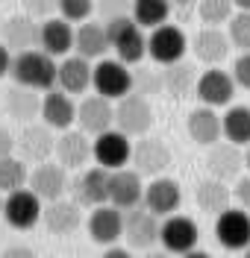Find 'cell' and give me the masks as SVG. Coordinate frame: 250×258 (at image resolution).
Returning a JSON list of instances; mask_svg holds the SVG:
<instances>
[{
  "mask_svg": "<svg viewBox=\"0 0 250 258\" xmlns=\"http://www.w3.org/2000/svg\"><path fill=\"white\" fill-rule=\"evenodd\" d=\"M18 85H27L35 91H50L53 82H59V64L44 50H24L12 59V71Z\"/></svg>",
  "mask_w": 250,
  "mask_h": 258,
  "instance_id": "6da1fadb",
  "label": "cell"
},
{
  "mask_svg": "<svg viewBox=\"0 0 250 258\" xmlns=\"http://www.w3.org/2000/svg\"><path fill=\"white\" fill-rule=\"evenodd\" d=\"M144 27L135 24V18H112L106 21V32H109V44L118 53V59L124 64H138L147 53V38H144Z\"/></svg>",
  "mask_w": 250,
  "mask_h": 258,
  "instance_id": "7a4b0ae2",
  "label": "cell"
},
{
  "mask_svg": "<svg viewBox=\"0 0 250 258\" xmlns=\"http://www.w3.org/2000/svg\"><path fill=\"white\" fill-rule=\"evenodd\" d=\"M44 214V206H41V197L33 191V188H18V191L6 194L3 200V217L12 229H33Z\"/></svg>",
  "mask_w": 250,
  "mask_h": 258,
  "instance_id": "3957f363",
  "label": "cell"
},
{
  "mask_svg": "<svg viewBox=\"0 0 250 258\" xmlns=\"http://www.w3.org/2000/svg\"><path fill=\"white\" fill-rule=\"evenodd\" d=\"M185 50H188V38H185V32L180 27H174V24H162V27H156V30L150 32L147 38V53L150 59L156 64H174L185 59Z\"/></svg>",
  "mask_w": 250,
  "mask_h": 258,
  "instance_id": "277c9868",
  "label": "cell"
},
{
  "mask_svg": "<svg viewBox=\"0 0 250 258\" xmlns=\"http://www.w3.org/2000/svg\"><path fill=\"white\" fill-rule=\"evenodd\" d=\"M150 123H153V112H150V103L144 94H135L130 91L127 97H121L115 106V126L124 135H147Z\"/></svg>",
  "mask_w": 250,
  "mask_h": 258,
  "instance_id": "5b68a950",
  "label": "cell"
},
{
  "mask_svg": "<svg viewBox=\"0 0 250 258\" xmlns=\"http://www.w3.org/2000/svg\"><path fill=\"white\" fill-rule=\"evenodd\" d=\"M91 88L109 100H121L133 91V74L121 59H100V64L94 68Z\"/></svg>",
  "mask_w": 250,
  "mask_h": 258,
  "instance_id": "8992f818",
  "label": "cell"
},
{
  "mask_svg": "<svg viewBox=\"0 0 250 258\" xmlns=\"http://www.w3.org/2000/svg\"><path fill=\"white\" fill-rule=\"evenodd\" d=\"M159 229H162V223L144 206H135V209L124 211V238H127V243L133 249H150L159 241Z\"/></svg>",
  "mask_w": 250,
  "mask_h": 258,
  "instance_id": "52a82bcc",
  "label": "cell"
},
{
  "mask_svg": "<svg viewBox=\"0 0 250 258\" xmlns=\"http://www.w3.org/2000/svg\"><path fill=\"white\" fill-rule=\"evenodd\" d=\"M218 243L230 252H241L250 246V214L241 209H227L215 220Z\"/></svg>",
  "mask_w": 250,
  "mask_h": 258,
  "instance_id": "ba28073f",
  "label": "cell"
},
{
  "mask_svg": "<svg viewBox=\"0 0 250 258\" xmlns=\"http://www.w3.org/2000/svg\"><path fill=\"white\" fill-rule=\"evenodd\" d=\"M197 223L185 214H168L162 220V229H159V241L168 252L174 255H185L197 246Z\"/></svg>",
  "mask_w": 250,
  "mask_h": 258,
  "instance_id": "9c48e42d",
  "label": "cell"
},
{
  "mask_svg": "<svg viewBox=\"0 0 250 258\" xmlns=\"http://www.w3.org/2000/svg\"><path fill=\"white\" fill-rule=\"evenodd\" d=\"M109 203L121 211L141 206V203H144L141 173H138V170H127V167L109 170Z\"/></svg>",
  "mask_w": 250,
  "mask_h": 258,
  "instance_id": "30bf717a",
  "label": "cell"
},
{
  "mask_svg": "<svg viewBox=\"0 0 250 258\" xmlns=\"http://www.w3.org/2000/svg\"><path fill=\"white\" fill-rule=\"evenodd\" d=\"M94 161L106 170H118L127 161H133V147L130 135H124L121 129H106L94 138Z\"/></svg>",
  "mask_w": 250,
  "mask_h": 258,
  "instance_id": "8fae6325",
  "label": "cell"
},
{
  "mask_svg": "<svg viewBox=\"0 0 250 258\" xmlns=\"http://www.w3.org/2000/svg\"><path fill=\"white\" fill-rule=\"evenodd\" d=\"M194 97H197L203 106H227L230 100L235 97V80L233 74H227V71H203L197 77V85H194Z\"/></svg>",
  "mask_w": 250,
  "mask_h": 258,
  "instance_id": "7c38bea8",
  "label": "cell"
},
{
  "mask_svg": "<svg viewBox=\"0 0 250 258\" xmlns=\"http://www.w3.org/2000/svg\"><path fill=\"white\" fill-rule=\"evenodd\" d=\"M77 123L88 135H100V132L112 129V123H115V106H112V100L103 94L85 97L83 103L77 106Z\"/></svg>",
  "mask_w": 250,
  "mask_h": 258,
  "instance_id": "4fadbf2b",
  "label": "cell"
},
{
  "mask_svg": "<svg viewBox=\"0 0 250 258\" xmlns=\"http://www.w3.org/2000/svg\"><path fill=\"white\" fill-rule=\"evenodd\" d=\"M74 203L85 209H97L109 203V170L106 167H91L74 182Z\"/></svg>",
  "mask_w": 250,
  "mask_h": 258,
  "instance_id": "5bb4252c",
  "label": "cell"
},
{
  "mask_svg": "<svg viewBox=\"0 0 250 258\" xmlns=\"http://www.w3.org/2000/svg\"><path fill=\"white\" fill-rule=\"evenodd\" d=\"M133 164L141 176H162L171 167V150L162 138H144L133 147Z\"/></svg>",
  "mask_w": 250,
  "mask_h": 258,
  "instance_id": "9a60e30c",
  "label": "cell"
},
{
  "mask_svg": "<svg viewBox=\"0 0 250 258\" xmlns=\"http://www.w3.org/2000/svg\"><path fill=\"white\" fill-rule=\"evenodd\" d=\"M53 150H56V138H53V126H47V123H30L18 138L21 159L33 161V164L47 161L53 156Z\"/></svg>",
  "mask_w": 250,
  "mask_h": 258,
  "instance_id": "2e32d148",
  "label": "cell"
},
{
  "mask_svg": "<svg viewBox=\"0 0 250 258\" xmlns=\"http://www.w3.org/2000/svg\"><path fill=\"white\" fill-rule=\"evenodd\" d=\"M3 44L15 53H24V50H33L41 44V27L35 24L33 15H12L3 21Z\"/></svg>",
  "mask_w": 250,
  "mask_h": 258,
  "instance_id": "e0dca14e",
  "label": "cell"
},
{
  "mask_svg": "<svg viewBox=\"0 0 250 258\" xmlns=\"http://www.w3.org/2000/svg\"><path fill=\"white\" fill-rule=\"evenodd\" d=\"M180 203H183V188H180V182L156 176L147 188H144V203H141V206L150 209L156 217H168V214H174V211L180 209Z\"/></svg>",
  "mask_w": 250,
  "mask_h": 258,
  "instance_id": "ac0fdd59",
  "label": "cell"
},
{
  "mask_svg": "<svg viewBox=\"0 0 250 258\" xmlns=\"http://www.w3.org/2000/svg\"><path fill=\"white\" fill-rule=\"evenodd\" d=\"M88 235H91L94 243L112 246V243L124 235V211L115 209L112 203L97 206V209L91 211V217H88Z\"/></svg>",
  "mask_w": 250,
  "mask_h": 258,
  "instance_id": "d6986e66",
  "label": "cell"
},
{
  "mask_svg": "<svg viewBox=\"0 0 250 258\" xmlns=\"http://www.w3.org/2000/svg\"><path fill=\"white\" fill-rule=\"evenodd\" d=\"M30 188H33L41 200H62V194L68 191V176L65 164H53V161H41L35 164V170L30 173Z\"/></svg>",
  "mask_w": 250,
  "mask_h": 258,
  "instance_id": "ffe728a7",
  "label": "cell"
},
{
  "mask_svg": "<svg viewBox=\"0 0 250 258\" xmlns=\"http://www.w3.org/2000/svg\"><path fill=\"white\" fill-rule=\"evenodd\" d=\"M206 167H209V173H212L215 179L227 182V179H235L238 173H241V167H244V156H241L238 144H233V141H218V144L209 147Z\"/></svg>",
  "mask_w": 250,
  "mask_h": 258,
  "instance_id": "44dd1931",
  "label": "cell"
},
{
  "mask_svg": "<svg viewBox=\"0 0 250 258\" xmlns=\"http://www.w3.org/2000/svg\"><path fill=\"white\" fill-rule=\"evenodd\" d=\"M185 129H188V135H191L194 144L212 147L224 135V120L218 117V112L212 106H200V109H194L185 117Z\"/></svg>",
  "mask_w": 250,
  "mask_h": 258,
  "instance_id": "7402d4cb",
  "label": "cell"
},
{
  "mask_svg": "<svg viewBox=\"0 0 250 258\" xmlns=\"http://www.w3.org/2000/svg\"><path fill=\"white\" fill-rule=\"evenodd\" d=\"M56 156H59V164L65 167H83L88 159H94V141H88V132H74V129H65L62 138L56 141Z\"/></svg>",
  "mask_w": 250,
  "mask_h": 258,
  "instance_id": "603a6c76",
  "label": "cell"
},
{
  "mask_svg": "<svg viewBox=\"0 0 250 258\" xmlns=\"http://www.w3.org/2000/svg\"><path fill=\"white\" fill-rule=\"evenodd\" d=\"M41 120L53 129H71V123L77 120V106L68 97V91H56L50 88L47 94L41 97Z\"/></svg>",
  "mask_w": 250,
  "mask_h": 258,
  "instance_id": "cb8c5ba5",
  "label": "cell"
},
{
  "mask_svg": "<svg viewBox=\"0 0 250 258\" xmlns=\"http://www.w3.org/2000/svg\"><path fill=\"white\" fill-rule=\"evenodd\" d=\"M230 35L221 32L218 27H206L191 38V50H194V59L203 64H218L221 59H227L230 53Z\"/></svg>",
  "mask_w": 250,
  "mask_h": 258,
  "instance_id": "d4e9b609",
  "label": "cell"
},
{
  "mask_svg": "<svg viewBox=\"0 0 250 258\" xmlns=\"http://www.w3.org/2000/svg\"><path fill=\"white\" fill-rule=\"evenodd\" d=\"M91 80H94V68L88 64L85 56H68L65 62L59 64V85L68 94H83L91 88Z\"/></svg>",
  "mask_w": 250,
  "mask_h": 258,
  "instance_id": "484cf974",
  "label": "cell"
},
{
  "mask_svg": "<svg viewBox=\"0 0 250 258\" xmlns=\"http://www.w3.org/2000/svg\"><path fill=\"white\" fill-rule=\"evenodd\" d=\"M41 220L53 235H74L80 223H83V214L77 203H65V200H53L47 203V209L41 214Z\"/></svg>",
  "mask_w": 250,
  "mask_h": 258,
  "instance_id": "4316f807",
  "label": "cell"
},
{
  "mask_svg": "<svg viewBox=\"0 0 250 258\" xmlns=\"http://www.w3.org/2000/svg\"><path fill=\"white\" fill-rule=\"evenodd\" d=\"M3 109L9 117H15L21 123H27L30 117L41 114V97L35 94V88H27V85H12L6 97H3Z\"/></svg>",
  "mask_w": 250,
  "mask_h": 258,
  "instance_id": "83f0119b",
  "label": "cell"
},
{
  "mask_svg": "<svg viewBox=\"0 0 250 258\" xmlns=\"http://www.w3.org/2000/svg\"><path fill=\"white\" fill-rule=\"evenodd\" d=\"M77 32L71 30V21L65 18H50L41 24V44L38 47L50 53V56H65L68 50L74 47Z\"/></svg>",
  "mask_w": 250,
  "mask_h": 258,
  "instance_id": "f1b7e54d",
  "label": "cell"
},
{
  "mask_svg": "<svg viewBox=\"0 0 250 258\" xmlns=\"http://www.w3.org/2000/svg\"><path fill=\"white\" fill-rule=\"evenodd\" d=\"M162 82H165V94L183 100L197 85V68H194V62H185V59H180V62H174V64H165Z\"/></svg>",
  "mask_w": 250,
  "mask_h": 258,
  "instance_id": "f546056e",
  "label": "cell"
},
{
  "mask_svg": "<svg viewBox=\"0 0 250 258\" xmlns=\"http://www.w3.org/2000/svg\"><path fill=\"white\" fill-rule=\"evenodd\" d=\"M74 47H77V53L85 56V59H100L106 50H112V44H109V32H106V24L85 21L83 27L77 30Z\"/></svg>",
  "mask_w": 250,
  "mask_h": 258,
  "instance_id": "4dcf8cb0",
  "label": "cell"
},
{
  "mask_svg": "<svg viewBox=\"0 0 250 258\" xmlns=\"http://www.w3.org/2000/svg\"><path fill=\"white\" fill-rule=\"evenodd\" d=\"M230 200H233V191L221 182V179H206L197 185V206L200 211H209V214H221V211L230 209Z\"/></svg>",
  "mask_w": 250,
  "mask_h": 258,
  "instance_id": "1f68e13d",
  "label": "cell"
},
{
  "mask_svg": "<svg viewBox=\"0 0 250 258\" xmlns=\"http://www.w3.org/2000/svg\"><path fill=\"white\" fill-rule=\"evenodd\" d=\"M171 15V0H133V18L138 27L156 30Z\"/></svg>",
  "mask_w": 250,
  "mask_h": 258,
  "instance_id": "d6a6232c",
  "label": "cell"
},
{
  "mask_svg": "<svg viewBox=\"0 0 250 258\" xmlns=\"http://www.w3.org/2000/svg\"><path fill=\"white\" fill-rule=\"evenodd\" d=\"M221 120H224V138L227 141H233L238 147L250 144V109L247 106H233Z\"/></svg>",
  "mask_w": 250,
  "mask_h": 258,
  "instance_id": "836d02e7",
  "label": "cell"
},
{
  "mask_svg": "<svg viewBox=\"0 0 250 258\" xmlns=\"http://www.w3.org/2000/svg\"><path fill=\"white\" fill-rule=\"evenodd\" d=\"M30 182V173L24 167V159H15V156H0V191L12 194L18 188H24Z\"/></svg>",
  "mask_w": 250,
  "mask_h": 258,
  "instance_id": "e575fe53",
  "label": "cell"
},
{
  "mask_svg": "<svg viewBox=\"0 0 250 258\" xmlns=\"http://www.w3.org/2000/svg\"><path fill=\"white\" fill-rule=\"evenodd\" d=\"M233 0H197V15L206 27H218V24H230L233 18Z\"/></svg>",
  "mask_w": 250,
  "mask_h": 258,
  "instance_id": "d590c367",
  "label": "cell"
},
{
  "mask_svg": "<svg viewBox=\"0 0 250 258\" xmlns=\"http://www.w3.org/2000/svg\"><path fill=\"white\" fill-rule=\"evenodd\" d=\"M230 41H233V47H238L241 53L250 50V12H241L238 9V15L230 18Z\"/></svg>",
  "mask_w": 250,
  "mask_h": 258,
  "instance_id": "8d00e7d4",
  "label": "cell"
},
{
  "mask_svg": "<svg viewBox=\"0 0 250 258\" xmlns=\"http://www.w3.org/2000/svg\"><path fill=\"white\" fill-rule=\"evenodd\" d=\"M59 12L65 21L77 24V21H88L94 12V0H59Z\"/></svg>",
  "mask_w": 250,
  "mask_h": 258,
  "instance_id": "74e56055",
  "label": "cell"
},
{
  "mask_svg": "<svg viewBox=\"0 0 250 258\" xmlns=\"http://www.w3.org/2000/svg\"><path fill=\"white\" fill-rule=\"evenodd\" d=\"M133 91L135 94H162L165 82H162V71H144V74H133Z\"/></svg>",
  "mask_w": 250,
  "mask_h": 258,
  "instance_id": "f35d334b",
  "label": "cell"
},
{
  "mask_svg": "<svg viewBox=\"0 0 250 258\" xmlns=\"http://www.w3.org/2000/svg\"><path fill=\"white\" fill-rule=\"evenodd\" d=\"M94 9L103 21L133 15V0H94Z\"/></svg>",
  "mask_w": 250,
  "mask_h": 258,
  "instance_id": "ab89813d",
  "label": "cell"
},
{
  "mask_svg": "<svg viewBox=\"0 0 250 258\" xmlns=\"http://www.w3.org/2000/svg\"><path fill=\"white\" fill-rule=\"evenodd\" d=\"M233 80H235V85H241V88L250 91V50H244L233 62Z\"/></svg>",
  "mask_w": 250,
  "mask_h": 258,
  "instance_id": "60d3db41",
  "label": "cell"
},
{
  "mask_svg": "<svg viewBox=\"0 0 250 258\" xmlns=\"http://www.w3.org/2000/svg\"><path fill=\"white\" fill-rule=\"evenodd\" d=\"M24 12L33 18H47L53 9H59V0H21Z\"/></svg>",
  "mask_w": 250,
  "mask_h": 258,
  "instance_id": "b9f144b4",
  "label": "cell"
},
{
  "mask_svg": "<svg viewBox=\"0 0 250 258\" xmlns=\"http://www.w3.org/2000/svg\"><path fill=\"white\" fill-rule=\"evenodd\" d=\"M233 197L238 200V206H241V209H247V211H250V176L238 179V185H235Z\"/></svg>",
  "mask_w": 250,
  "mask_h": 258,
  "instance_id": "7bdbcfd3",
  "label": "cell"
},
{
  "mask_svg": "<svg viewBox=\"0 0 250 258\" xmlns=\"http://www.w3.org/2000/svg\"><path fill=\"white\" fill-rule=\"evenodd\" d=\"M15 147H18V141L12 138V132L6 126H0V156H12Z\"/></svg>",
  "mask_w": 250,
  "mask_h": 258,
  "instance_id": "ee69618b",
  "label": "cell"
},
{
  "mask_svg": "<svg viewBox=\"0 0 250 258\" xmlns=\"http://www.w3.org/2000/svg\"><path fill=\"white\" fill-rule=\"evenodd\" d=\"M0 258H35V252L30 249V246H9Z\"/></svg>",
  "mask_w": 250,
  "mask_h": 258,
  "instance_id": "f6af8a7d",
  "label": "cell"
},
{
  "mask_svg": "<svg viewBox=\"0 0 250 258\" xmlns=\"http://www.w3.org/2000/svg\"><path fill=\"white\" fill-rule=\"evenodd\" d=\"M12 50L6 47V44H0V77H6L9 71H12V56H9Z\"/></svg>",
  "mask_w": 250,
  "mask_h": 258,
  "instance_id": "bcb514c9",
  "label": "cell"
},
{
  "mask_svg": "<svg viewBox=\"0 0 250 258\" xmlns=\"http://www.w3.org/2000/svg\"><path fill=\"white\" fill-rule=\"evenodd\" d=\"M103 258H133V255H130L127 249H118V246H109V249H106V255H103Z\"/></svg>",
  "mask_w": 250,
  "mask_h": 258,
  "instance_id": "7dc6e473",
  "label": "cell"
},
{
  "mask_svg": "<svg viewBox=\"0 0 250 258\" xmlns=\"http://www.w3.org/2000/svg\"><path fill=\"white\" fill-rule=\"evenodd\" d=\"M183 258H212L209 252H203V249H191V252H185Z\"/></svg>",
  "mask_w": 250,
  "mask_h": 258,
  "instance_id": "c3c4849f",
  "label": "cell"
},
{
  "mask_svg": "<svg viewBox=\"0 0 250 258\" xmlns=\"http://www.w3.org/2000/svg\"><path fill=\"white\" fill-rule=\"evenodd\" d=\"M233 3L241 9V12H250V0H233Z\"/></svg>",
  "mask_w": 250,
  "mask_h": 258,
  "instance_id": "681fc988",
  "label": "cell"
},
{
  "mask_svg": "<svg viewBox=\"0 0 250 258\" xmlns=\"http://www.w3.org/2000/svg\"><path fill=\"white\" fill-rule=\"evenodd\" d=\"M144 258H171V252H168V249H165V252H147Z\"/></svg>",
  "mask_w": 250,
  "mask_h": 258,
  "instance_id": "f907efd6",
  "label": "cell"
},
{
  "mask_svg": "<svg viewBox=\"0 0 250 258\" xmlns=\"http://www.w3.org/2000/svg\"><path fill=\"white\" fill-rule=\"evenodd\" d=\"M244 167L250 170V144H247V150H244Z\"/></svg>",
  "mask_w": 250,
  "mask_h": 258,
  "instance_id": "816d5d0a",
  "label": "cell"
},
{
  "mask_svg": "<svg viewBox=\"0 0 250 258\" xmlns=\"http://www.w3.org/2000/svg\"><path fill=\"white\" fill-rule=\"evenodd\" d=\"M171 3H180V6H188V3H194V0H171Z\"/></svg>",
  "mask_w": 250,
  "mask_h": 258,
  "instance_id": "f5cc1de1",
  "label": "cell"
},
{
  "mask_svg": "<svg viewBox=\"0 0 250 258\" xmlns=\"http://www.w3.org/2000/svg\"><path fill=\"white\" fill-rule=\"evenodd\" d=\"M0 194H3V191H0ZM0 214H3V197H0Z\"/></svg>",
  "mask_w": 250,
  "mask_h": 258,
  "instance_id": "db71d44e",
  "label": "cell"
},
{
  "mask_svg": "<svg viewBox=\"0 0 250 258\" xmlns=\"http://www.w3.org/2000/svg\"><path fill=\"white\" fill-rule=\"evenodd\" d=\"M244 258H250V246H247V249H244Z\"/></svg>",
  "mask_w": 250,
  "mask_h": 258,
  "instance_id": "11a10c76",
  "label": "cell"
},
{
  "mask_svg": "<svg viewBox=\"0 0 250 258\" xmlns=\"http://www.w3.org/2000/svg\"><path fill=\"white\" fill-rule=\"evenodd\" d=\"M0 30H3V21H0Z\"/></svg>",
  "mask_w": 250,
  "mask_h": 258,
  "instance_id": "9f6ffc18",
  "label": "cell"
},
{
  "mask_svg": "<svg viewBox=\"0 0 250 258\" xmlns=\"http://www.w3.org/2000/svg\"><path fill=\"white\" fill-rule=\"evenodd\" d=\"M0 3H6V0H0Z\"/></svg>",
  "mask_w": 250,
  "mask_h": 258,
  "instance_id": "6f0895ef",
  "label": "cell"
}]
</instances>
